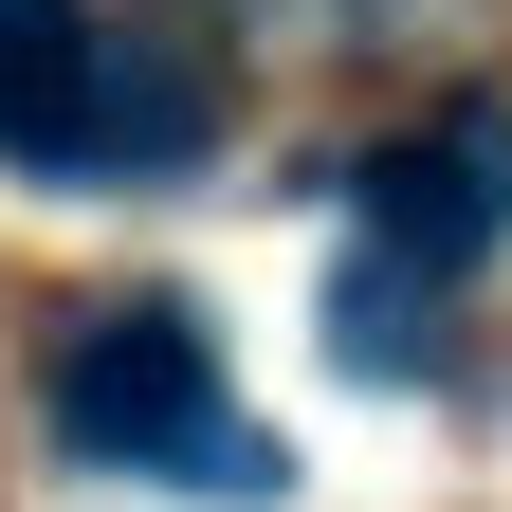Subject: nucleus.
<instances>
[{"instance_id": "obj_1", "label": "nucleus", "mask_w": 512, "mask_h": 512, "mask_svg": "<svg viewBox=\"0 0 512 512\" xmlns=\"http://www.w3.org/2000/svg\"><path fill=\"white\" fill-rule=\"evenodd\" d=\"M37 421H55V458H92V476H147V494H275L293 458L220 403V330L183 293H92V311H55V348H37Z\"/></svg>"}, {"instance_id": "obj_2", "label": "nucleus", "mask_w": 512, "mask_h": 512, "mask_svg": "<svg viewBox=\"0 0 512 512\" xmlns=\"http://www.w3.org/2000/svg\"><path fill=\"white\" fill-rule=\"evenodd\" d=\"M202 128H220V92H202L183 37H128L92 0H0V165H37V183H165Z\"/></svg>"}, {"instance_id": "obj_3", "label": "nucleus", "mask_w": 512, "mask_h": 512, "mask_svg": "<svg viewBox=\"0 0 512 512\" xmlns=\"http://www.w3.org/2000/svg\"><path fill=\"white\" fill-rule=\"evenodd\" d=\"M348 202H366V256H384V275L458 293L476 256L512 238V110H458V128H403V147H366V165H348Z\"/></svg>"}]
</instances>
